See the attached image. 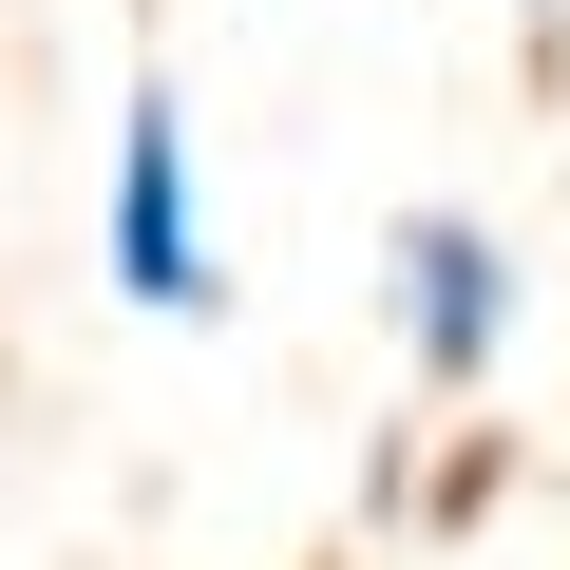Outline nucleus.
Instances as JSON below:
<instances>
[{"mask_svg": "<svg viewBox=\"0 0 570 570\" xmlns=\"http://www.w3.org/2000/svg\"><path fill=\"white\" fill-rule=\"evenodd\" d=\"M115 285H134L153 324H209V305H228V266H209V190H190V115H171V96L115 115Z\"/></svg>", "mask_w": 570, "mask_h": 570, "instance_id": "2", "label": "nucleus"}, {"mask_svg": "<svg viewBox=\"0 0 570 570\" xmlns=\"http://www.w3.org/2000/svg\"><path fill=\"white\" fill-rule=\"evenodd\" d=\"M381 305H400V362L456 400V381H494V343H513V247L475 228V209H400V247H381Z\"/></svg>", "mask_w": 570, "mask_h": 570, "instance_id": "1", "label": "nucleus"}]
</instances>
